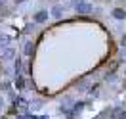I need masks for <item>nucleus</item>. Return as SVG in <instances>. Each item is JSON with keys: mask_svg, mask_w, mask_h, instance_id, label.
<instances>
[{"mask_svg": "<svg viewBox=\"0 0 126 119\" xmlns=\"http://www.w3.org/2000/svg\"><path fill=\"white\" fill-rule=\"evenodd\" d=\"M6 44H8V37H2L0 39V46H6Z\"/></svg>", "mask_w": 126, "mask_h": 119, "instance_id": "obj_7", "label": "nucleus"}, {"mask_svg": "<svg viewBox=\"0 0 126 119\" xmlns=\"http://www.w3.org/2000/svg\"><path fill=\"white\" fill-rule=\"evenodd\" d=\"M14 58V50H6L4 52V60H12Z\"/></svg>", "mask_w": 126, "mask_h": 119, "instance_id": "obj_5", "label": "nucleus"}, {"mask_svg": "<svg viewBox=\"0 0 126 119\" xmlns=\"http://www.w3.org/2000/svg\"><path fill=\"white\" fill-rule=\"evenodd\" d=\"M113 16H115V17H118V19H122V17H124L126 14L122 12V10H115V12H113Z\"/></svg>", "mask_w": 126, "mask_h": 119, "instance_id": "obj_4", "label": "nucleus"}, {"mask_svg": "<svg viewBox=\"0 0 126 119\" xmlns=\"http://www.w3.org/2000/svg\"><path fill=\"white\" fill-rule=\"evenodd\" d=\"M16 106H17V108H19V110H21V111H25V110H27V102H25L23 98H19Z\"/></svg>", "mask_w": 126, "mask_h": 119, "instance_id": "obj_2", "label": "nucleus"}, {"mask_svg": "<svg viewBox=\"0 0 126 119\" xmlns=\"http://www.w3.org/2000/svg\"><path fill=\"white\" fill-rule=\"evenodd\" d=\"M17 88H23V79H21V77L17 79Z\"/></svg>", "mask_w": 126, "mask_h": 119, "instance_id": "obj_8", "label": "nucleus"}, {"mask_svg": "<svg viewBox=\"0 0 126 119\" xmlns=\"http://www.w3.org/2000/svg\"><path fill=\"white\" fill-rule=\"evenodd\" d=\"M46 17H48V12H40V14H36L34 19H36V21H42V19H46Z\"/></svg>", "mask_w": 126, "mask_h": 119, "instance_id": "obj_3", "label": "nucleus"}, {"mask_svg": "<svg viewBox=\"0 0 126 119\" xmlns=\"http://www.w3.org/2000/svg\"><path fill=\"white\" fill-rule=\"evenodd\" d=\"M117 115H118V117H117V119H126V113H122V111H118Z\"/></svg>", "mask_w": 126, "mask_h": 119, "instance_id": "obj_9", "label": "nucleus"}, {"mask_svg": "<svg viewBox=\"0 0 126 119\" xmlns=\"http://www.w3.org/2000/svg\"><path fill=\"white\" fill-rule=\"evenodd\" d=\"M77 10H79L80 14H88V12L92 10V6H90L88 2H79V4H77Z\"/></svg>", "mask_w": 126, "mask_h": 119, "instance_id": "obj_1", "label": "nucleus"}, {"mask_svg": "<svg viewBox=\"0 0 126 119\" xmlns=\"http://www.w3.org/2000/svg\"><path fill=\"white\" fill-rule=\"evenodd\" d=\"M122 44H124V46H126V37H124V40H122Z\"/></svg>", "mask_w": 126, "mask_h": 119, "instance_id": "obj_10", "label": "nucleus"}, {"mask_svg": "<svg viewBox=\"0 0 126 119\" xmlns=\"http://www.w3.org/2000/svg\"><path fill=\"white\" fill-rule=\"evenodd\" d=\"M54 16H55V17L61 16V8H59V6H55V8H54Z\"/></svg>", "mask_w": 126, "mask_h": 119, "instance_id": "obj_6", "label": "nucleus"}, {"mask_svg": "<svg viewBox=\"0 0 126 119\" xmlns=\"http://www.w3.org/2000/svg\"><path fill=\"white\" fill-rule=\"evenodd\" d=\"M16 2H23V0H16Z\"/></svg>", "mask_w": 126, "mask_h": 119, "instance_id": "obj_11", "label": "nucleus"}]
</instances>
